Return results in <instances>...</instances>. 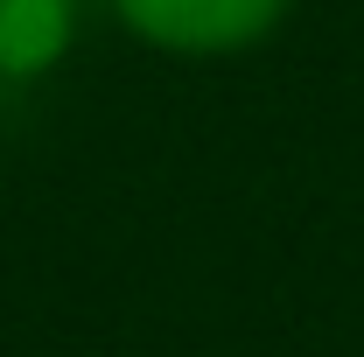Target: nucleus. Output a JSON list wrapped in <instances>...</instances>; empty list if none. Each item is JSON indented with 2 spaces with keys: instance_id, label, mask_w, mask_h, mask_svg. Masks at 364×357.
I'll list each match as a JSON object with an SVG mask.
<instances>
[{
  "instance_id": "obj_1",
  "label": "nucleus",
  "mask_w": 364,
  "mask_h": 357,
  "mask_svg": "<svg viewBox=\"0 0 364 357\" xmlns=\"http://www.w3.org/2000/svg\"><path fill=\"white\" fill-rule=\"evenodd\" d=\"M119 21L161 49H245L259 43L287 0H112Z\"/></svg>"
},
{
  "instance_id": "obj_2",
  "label": "nucleus",
  "mask_w": 364,
  "mask_h": 357,
  "mask_svg": "<svg viewBox=\"0 0 364 357\" xmlns=\"http://www.w3.org/2000/svg\"><path fill=\"white\" fill-rule=\"evenodd\" d=\"M77 28V0H0V78L49 70Z\"/></svg>"
}]
</instances>
